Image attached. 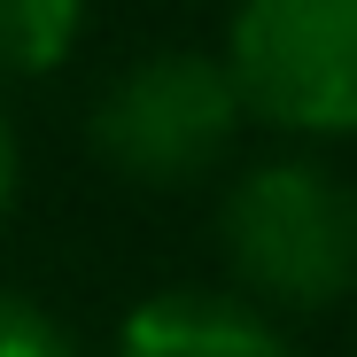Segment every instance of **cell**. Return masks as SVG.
I'll return each mask as SVG.
<instances>
[{
    "label": "cell",
    "instance_id": "6da1fadb",
    "mask_svg": "<svg viewBox=\"0 0 357 357\" xmlns=\"http://www.w3.org/2000/svg\"><path fill=\"white\" fill-rule=\"evenodd\" d=\"M225 257L287 311L342 303L357 287V195L326 163H264L225 202Z\"/></svg>",
    "mask_w": 357,
    "mask_h": 357
},
{
    "label": "cell",
    "instance_id": "7a4b0ae2",
    "mask_svg": "<svg viewBox=\"0 0 357 357\" xmlns=\"http://www.w3.org/2000/svg\"><path fill=\"white\" fill-rule=\"evenodd\" d=\"M225 78L287 132H357V0H241Z\"/></svg>",
    "mask_w": 357,
    "mask_h": 357
},
{
    "label": "cell",
    "instance_id": "3957f363",
    "mask_svg": "<svg viewBox=\"0 0 357 357\" xmlns=\"http://www.w3.org/2000/svg\"><path fill=\"white\" fill-rule=\"evenodd\" d=\"M241 125V93H233L225 63L210 54H155L132 63L93 109V148L125 171V178H202Z\"/></svg>",
    "mask_w": 357,
    "mask_h": 357
},
{
    "label": "cell",
    "instance_id": "277c9868",
    "mask_svg": "<svg viewBox=\"0 0 357 357\" xmlns=\"http://www.w3.org/2000/svg\"><path fill=\"white\" fill-rule=\"evenodd\" d=\"M116 357H287V342L225 295H155L125 319Z\"/></svg>",
    "mask_w": 357,
    "mask_h": 357
},
{
    "label": "cell",
    "instance_id": "5b68a950",
    "mask_svg": "<svg viewBox=\"0 0 357 357\" xmlns=\"http://www.w3.org/2000/svg\"><path fill=\"white\" fill-rule=\"evenodd\" d=\"M86 0H0V70H54L78 47Z\"/></svg>",
    "mask_w": 357,
    "mask_h": 357
},
{
    "label": "cell",
    "instance_id": "8992f818",
    "mask_svg": "<svg viewBox=\"0 0 357 357\" xmlns=\"http://www.w3.org/2000/svg\"><path fill=\"white\" fill-rule=\"evenodd\" d=\"M0 357H78V349H70V334L54 326L39 303L0 295Z\"/></svg>",
    "mask_w": 357,
    "mask_h": 357
},
{
    "label": "cell",
    "instance_id": "52a82bcc",
    "mask_svg": "<svg viewBox=\"0 0 357 357\" xmlns=\"http://www.w3.org/2000/svg\"><path fill=\"white\" fill-rule=\"evenodd\" d=\"M8 187H16V140H8V116H0V210H8Z\"/></svg>",
    "mask_w": 357,
    "mask_h": 357
}]
</instances>
